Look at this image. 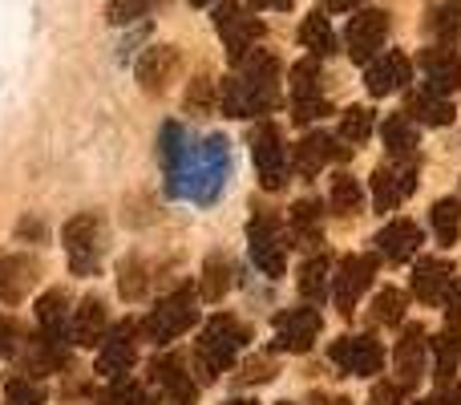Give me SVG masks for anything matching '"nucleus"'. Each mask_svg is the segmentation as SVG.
<instances>
[{
	"mask_svg": "<svg viewBox=\"0 0 461 405\" xmlns=\"http://www.w3.org/2000/svg\"><path fill=\"white\" fill-rule=\"evenodd\" d=\"M162 167H167L170 195H191V199L207 203L215 199L227 179V143L207 138L199 146H186V130L170 122L162 130Z\"/></svg>",
	"mask_w": 461,
	"mask_h": 405,
	"instance_id": "1",
	"label": "nucleus"
},
{
	"mask_svg": "<svg viewBox=\"0 0 461 405\" xmlns=\"http://www.w3.org/2000/svg\"><path fill=\"white\" fill-rule=\"evenodd\" d=\"M239 73L223 81V114L227 118H263L279 102V57L255 45L251 53L239 57Z\"/></svg>",
	"mask_w": 461,
	"mask_h": 405,
	"instance_id": "2",
	"label": "nucleus"
},
{
	"mask_svg": "<svg viewBox=\"0 0 461 405\" xmlns=\"http://www.w3.org/2000/svg\"><path fill=\"white\" fill-rule=\"evenodd\" d=\"M243 345H247V328L235 317H227V312L211 317V325L203 328L199 345H194V361H199L203 382H215L219 373H227L235 365V357L243 353Z\"/></svg>",
	"mask_w": 461,
	"mask_h": 405,
	"instance_id": "3",
	"label": "nucleus"
},
{
	"mask_svg": "<svg viewBox=\"0 0 461 405\" xmlns=\"http://www.w3.org/2000/svg\"><path fill=\"white\" fill-rule=\"evenodd\" d=\"M194 320H199L194 292L191 288H178V292H170L158 308H150V317L142 320V336L150 345H170V341H178L186 328H194Z\"/></svg>",
	"mask_w": 461,
	"mask_h": 405,
	"instance_id": "4",
	"label": "nucleus"
},
{
	"mask_svg": "<svg viewBox=\"0 0 461 405\" xmlns=\"http://www.w3.org/2000/svg\"><path fill=\"white\" fill-rule=\"evenodd\" d=\"M251 159H255V170H259V183L267 191H284L287 187V146H284V134L279 126L271 122H259L251 134Z\"/></svg>",
	"mask_w": 461,
	"mask_h": 405,
	"instance_id": "5",
	"label": "nucleus"
},
{
	"mask_svg": "<svg viewBox=\"0 0 461 405\" xmlns=\"http://www.w3.org/2000/svg\"><path fill=\"white\" fill-rule=\"evenodd\" d=\"M328 114H332V102L324 97V78H320V65L308 57L292 69V118L308 126V122H320Z\"/></svg>",
	"mask_w": 461,
	"mask_h": 405,
	"instance_id": "6",
	"label": "nucleus"
},
{
	"mask_svg": "<svg viewBox=\"0 0 461 405\" xmlns=\"http://www.w3.org/2000/svg\"><path fill=\"white\" fill-rule=\"evenodd\" d=\"M247 244H251V263L263 276L279 280L287 268V239L279 231V223L271 215H255L251 227H247Z\"/></svg>",
	"mask_w": 461,
	"mask_h": 405,
	"instance_id": "7",
	"label": "nucleus"
},
{
	"mask_svg": "<svg viewBox=\"0 0 461 405\" xmlns=\"http://www.w3.org/2000/svg\"><path fill=\"white\" fill-rule=\"evenodd\" d=\"M65 252H69V268L77 276H94L102 263V219L97 215H77L65 223Z\"/></svg>",
	"mask_w": 461,
	"mask_h": 405,
	"instance_id": "8",
	"label": "nucleus"
},
{
	"mask_svg": "<svg viewBox=\"0 0 461 405\" xmlns=\"http://www.w3.org/2000/svg\"><path fill=\"white\" fill-rule=\"evenodd\" d=\"M373 276H376V255H344L340 260V268H336V276H332V300L344 317L357 312L360 296L368 292Z\"/></svg>",
	"mask_w": 461,
	"mask_h": 405,
	"instance_id": "9",
	"label": "nucleus"
},
{
	"mask_svg": "<svg viewBox=\"0 0 461 405\" xmlns=\"http://www.w3.org/2000/svg\"><path fill=\"white\" fill-rule=\"evenodd\" d=\"M215 24H219V32H223V41H227L230 61H239V57L251 53V49L263 41V21L259 16H251V13H243V5H235V0H219Z\"/></svg>",
	"mask_w": 461,
	"mask_h": 405,
	"instance_id": "10",
	"label": "nucleus"
},
{
	"mask_svg": "<svg viewBox=\"0 0 461 405\" xmlns=\"http://www.w3.org/2000/svg\"><path fill=\"white\" fill-rule=\"evenodd\" d=\"M389 41V13L381 8H360L348 21V32H344V45H348V57L360 65H368Z\"/></svg>",
	"mask_w": 461,
	"mask_h": 405,
	"instance_id": "11",
	"label": "nucleus"
},
{
	"mask_svg": "<svg viewBox=\"0 0 461 405\" xmlns=\"http://www.w3.org/2000/svg\"><path fill=\"white\" fill-rule=\"evenodd\" d=\"M417 191V159H393L373 170V207L393 211Z\"/></svg>",
	"mask_w": 461,
	"mask_h": 405,
	"instance_id": "12",
	"label": "nucleus"
},
{
	"mask_svg": "<svg viewBox=\"0 0 461 405\" xmlns=\"http://www.w3.org/2000/svg\"><path fill=\"white\" fill-rule=\"evenodd\" d=\"M328 357H332V365L348 377H376L384 365V349H381V341H373V336H340V341H332Z\"/></svg>",
	"mask_w": 461,
	"mask_h": 405,
	"instance_id": "13",
	"label": "nucleus"
},
{
	"mask_svg": "<svg viewBox=\"0 0 461 405\" xmlns=\"http://www.w3.org/2000/svg\"><path fill=\"white\" fill-rule=\"evenodd\" d=\"M134 361H138L134 325L122 320V325H113V333H105L102 353H97V373H102L105 382H122V377L134 369Z\"/></svg>",
	"mask_w": 461,
	"mask_h": 405,
	"instance_id": "14",
	"label": "nucleus"
},
{
	"mask_svg": "<svg viewBox=\"0 0 461 405\" xmlns=\"http://www.w3.org/2000/svg\"><path fill=\"white\" fill-rule=\"evenodd\" d=\"M320 312L312 308H287V312H279L276 317V349H284V353H308L312 345H316V336H320Z\"/></svg>",
	"mask_w": 461,
	"mask_h": 405,
	"instance_id": "15",
	"label": "nucleus"
},
{
	"mask_svg": "<svg viewBox=\"0 0 461 405\" xmlns=\"http://www.w3.org/2000/svg\"><path fill=\"white\" fill-rule=\"evenodd\" d=\"M409 78H413V65H409V57L405 53H376L373 61H368V69H365V89L373 97H389V94H397V89H405L409 86Z\"/></svg>",
	"mask_w": 461,
	"mask_h": 405,
	"instance_id": "16",
	"label": "nucleus"
},
{
	"mask_svg": "<svg viewBox=\"0 0 461 405\" xmlns=\"http://www.w3.org/2000/svg\"><path fill=\"white\" fill-rule=\"evenodd\" d=\"M421 69H425V89L438 97H449L454 89H461V53L454 45H433L421 53Z\"/></svg>",
	"mask_w": 461,
	"mask_h": 405,
	"instance_id": "17",
	"label": "nucleus"
},
{
	"mask_svg": "<svg viewBox=\"0 0 461 405\" xmlns=\"http://www.w3.org/2000/svg\"><path fill=\"white\" fill-rule=\"evenodd\" d=\"M150 377H154V385L167 393L170 405H194L199 401V385H194V377L186 373V365L178 357H158L150 365Z\"/></svg>",
	"mask_w": 461,
	"mask_h": 405,
	"instance_id": "18",
	"label": "nucleus"
},
{
	"mask_svg": "<svg viewBox=\"0 0 461 405\" xmlns=\"http://www.w3.org/2000/svg\"><path fill=\"white\" fill-rule=\"evenodd\" d=\"M348 154H352V151H348V146H340V138H332V134H308L300 146H295V154H292V167L300 170L303 179H316L324 162L348 159Z\"/></svg>",
	"mask_w": 461,
	"mask_h": 405,
	"instance_id": "19",
	"label": "nucleus"
},
{
	"mask_svg": "<svg viewBox=\"0 0 461 405\" xmlns=\"http://www.w3.org/2000/svg\"><path fill=\"white\" fill-rule=\"evenodd\" d=\"M37 325H41V341L53 345V349H69V296L65 292H49L37 304Z\"/></svg>",
	"mask_w": 461,
	"mask_h": 405,
	"instance_id": "20",
	"label": "nucleus"
},
{
	"mask_svg": "<svg viewBox=\"0 0 461 405\" xmlns=\"http://www.w3.org/2000/svg\"><path fill=\"white\" fill-rule=\"evenodd\" d=\"M105 333H110V312H105V304L97 300V296L81 300L77 308H73V317H69L73 345H81V349H94V345L105 341Z\"/></svg>",
	"mask_w": 461,
	"mask_h": 405,
	"instance_id": "21",
	"label": "nucleus"
},
{
	"mask_svg": "<svg viewBox=\"0 0 461 405\" xmlns=\"http://www.w3.org/2000/svg\"><path fill=\"white\" fill-rule=\"evenodd\" d=\"M175 73H178V49L170 45H154L138 57V86L146 94H162L175 81Z\"/></svg>",
	"mask_w": 461,
	"mask_h": 405,
	"instance_id": "22",
	"label": "nucleus"
},
{
	"mask_svg": "<svg viewBox=\"0 0 461 405\" xmlns=\"http://www.w3.org/2000/svg\"><path fill=\"white\" fill-rule=\"evenodd\" d=\"M37 280V260L32 255H16V252H0V300L16 304L24 300V292Z\"/></svg>",
	"mask_w": 461,
	"mask_h": 405,
	"instance_id": "23",
	"label": "nucleus"
},
{
	"mask_svg": "<svg viewBox=\"0 0 461 405\" xmlns=\"http://www.w3.org/2000/svg\"><path fill=\"white\" fill-rule=\"evenodd\" d=\"M454 288V263L449 260H421L413 272V296L421 304H441Z\"/></svg>",
	"mask_w": 461,
	"mask_h": 405,
	"instance_id": "24",
	"label": "nucleus"
},
{
	"mask_svg": "<svg viewBox=\"0 0 461 405\" xmlns=\"http://www.w3.org/2000/svg\"><path fill=\"white\" fill-rule=\"evenodd\" d=\"M393 361H397V377H401V385H405V390H413V385L425 377V333L417 325L405 328V336L397 341Z\"/></svg>",
	"mask_w": 461,
	"mask_h": 405,
	"instance_id": "25",
	"label": "nucleus"
},
{
	"mask_svg": "<svg viewBox=\"0 0 461 405\" xmlns=\"http://www.w3.org/2000/svg\"><path fill=\"white\" fill-rule=\"evenodd\" d=\"M417 247H421V227H417V223H409V219L389 223V227H384L381 235H376V252H381L389 263H405V260H413Z\"/></svg>",
	"mask_w": 461,
	"mask_h": 405,
	"instance_id": "26",
	"label": "nucleus"
},
{
	"mask_svg": "<svg viewBox=\"0 0 461 405\" xmlns=\"http://www.w3.org/2000/svg\"><path fill=\"white\" fill-rule=\"evenodd\" d=\"M429 349H433V377H438V385L446 390L461 365V333L457 328H446V333H438L429 341Z\"/></svg>",
	"mask_w": 461,
	"mask_h": 405,
	"instance_id": "27",
	"label": "nucleus"
},
{
	"mask_svg": "<svg viewBox=\"0 0 461 405\" xmlns=\"http://www.w3.org/2000/svg\"><path fill=\"white\" fill-rule=\"evenodd\" d=\"M292 239L300 247H320L324 244V215H320V203L303 199L292 207Z\"/></svg>",
	"mask_w": 461,
	"mask_h": 405,
	"instance_id": "28",
	"label": "nucleus"
},
{
	"mask_svg": "<svg viewBox=\"0 0 461 405\" xmlns=\"http://www.w3.org/2000/svg\"><path fill=\"white\" fill-rule=\"evenodd\" d=\"M300 41H303V49H308L312 57H332L336 49H340V41H336V32H332V24H328L324 13H308V16H303Z\"/></svg>",
	"mask_w": 461,
	"mask_h": 405,
	"instance_id": "29",
	"label": "nucleus"
},
{
	"mask_svg": "<svg viewBox=\"0 0 461 405\" xmlns=\"http://www.w3.org/2000/svg\"><path fill=\"white\" fill-rule=\"evenodd\" d=\"M384 146H389L393 159H417L421 138H417V126L409 114H393V118L384 122Z\"/></svg>",
	"mask_w": 461,
	"mask_h": 405,
	"instance_id": "30",
	"label": "nucleus"
},
{
	"mask_svg": "<svg viewBox=\"0 0 461 405\" xmlns=\"http://www.w3.org/2000/svg\"><path fill=\"white\" fill-rule=\"evenodd\" d=\"M425 29L438 37V45H457L461 41V0H441L438 8H429Z\"/></svg>",
	"mask_w": 461,
	"mask_h": 405,
	"instance_id": "31",
	"label": "nucleus"
},
{
	"mask_svg": "<svg viewBox=\"0 0 461 405\" xmlns=\"http://www.w3.org/2000/svg\"><path fill=\"white\" fill-rule=\"evenodd\" d=\"M328 280H332V260H328L324 252L312 255L308 263L300 268V292L308 304H320L328 296Z\"/></svg>",
	"mask_w": 461,
	"mask_h": 405,
	"instance_id": "32",
	"label": "nucleus"
},
{
	"mask_svg": "<svg viewBox=\"0 0 461 405\" xmlns=\"http://www.w3.org/2000/svg\"><path fill=\"white\" fill-rule=\"evenodd\" d=\"M405 114H409V118H421V122H429V126H449V122H454V106H449L446 97L429 94V89H421V94H413V97H409Z\"/></svg>",
	"mask_w": 461,
	"mask_h": 405,
	"instance_id": "33",
	"label": "nucleus"
},
{
	"mask_svg": "<svg viewBox=\"0 0 461 405\" xmlns=\"http://www.w3.org/2000/svg\"><path fill=\"white\" fill-rule=\"evenodd\" d=\"M230 284H235V263H230L227 255H211V260L203 263V296H207V300H223Z\"/></svg>",
	"mask_w": 461,
	"mask_h": 405,
	"instance_id": "34",
	"label": "nucleus"
},
{
	"mask_svg": "<svg viewBox=\"0 0 461 405\" xmlns=\"http://www.w3.org/2000/svg\"><path fill=\"white\" fill-rule=\"evenodd\" d=\"M429 223H433V235H438V244H446V247L457 244V235H461V203L457 199L433 203Z\"/></svg>",
	"mask_w": 461,
	"mask_h": 405,
	"instance_id": "35",
	"label": "nucleus"
},
{
	"mask_svg": "<svg viewBox=\"0 0 461 405\" xmlns=\"http://www.w3.org/2000/svg\"><path fill=\"white\" fill-rule=\"evenodd\" d=\"M340 143L348 146H360L373 138V110H365V106H348V110L340 114Z\"/></svg>",
	"mask_w": 461,
	"mask_h": 405,
	"instance_id": "36",
	"label": "nucleus"
},
{
	"mask_svg": "<svg viewBox=\"0 0 461 405\" xmlns=\"http://www.w3.org/2000/svg\"><path fill=\"white\" fill-rule=\"evenodd\" d=\"M360 207H365V191H360V183L352 175H340L332 183V211L344 215V219H352V215H360Z\"/></svg>",
	"mask_w": 461,
	"mask_h": 405,
	"instance_id": "37",
	"label": "nucleus"
},
{
	"mask_svg": "<svg viewBox=\"0 0 461 405\" xmlns=\"http://www.w3.org/2000/svg\"><path fill=\"white\" fill-rule=\"evenodd\" d=\"M405 308H409V296L401 292V288H384V292L373 300V320L376 325H401V320H405Z\"/></svg>",
	"mask_w": 461,
	"mask_h": 405,
	"instance_id": "38",
	"label": "nucleus"
},
{
	"mask_svg": "<svg viewBox=\"0 0 461 405\" xmlns=\"http://www.w3.org/2000/svg\"><path fill=\"white\" fill-rule=\"evenodd\" d=\"M102 405H154V393L146 385L122 377V382H113V390L102 393Z\"/></svg>",
	"mask_w": 461,
	"mask_h": 405,
	"instance_id": "39",
	"label": "nucleus"
},
{
	"mask_svg": "<svg viewBox=\"0 0 461 405\" xmlns=\"http://www.w3.org/2000/svg\"><path fill=\"white\" fill-rule=\"evenodd\" d=\"M162 0H110L105 8V21L110 24H130V21H142L146 13H154Z\"/></svg>",
	"mask_w": 461,
	"mask_h": 405,
	"instance_id": "40",
	"label": "nucleus"
},
{
	"mask_svg": "<svg viewBox=\"0 0 461 405\" xmlns=\"http://www.w3.org/2000/svg\"><path fill=\"white\" fill-rule=\"evenodd\" d=\"M5 398H8V405H45V393L32 385V377H8Z\"/></svg>",
	"mask_w": 461,
	"mask_h": 405,
	"instance_id": "41",
	"label": "nucleus"
},
{
	"mask_svg": "<svg viewBox=\"0 0 461 405\" xmlns=\"http://www.w3.org/2000/svg\"><path fill=\"white\" fill-rule=\"evenodd\" d=\"M118 284H122V296H126V300H142V296H146V268H142V260H126Z\"/></svg>",
	"mask_w": 461,
	"mask_h": 405,
	"instance_id": "42",
	"label": "nucleus"
},
{
	"mask_svg": "<svg viewBox=\"0 0 461 405\" xmlns=\"http://www.w3.org/2000/svg\"><path fill=\"white\" fill-rule=\"evenodd\" d=\"M405 385H393V382H381V385H373V393H368V405H405Z\"/></svg>",
	"mask_w": 461,
	"mask_h": 405,
	"instance_id": "43",
	"label": "nucleus"
},
{
	"mask_svg": "<svg viewBox=\"0 0 461 405\" xmlns=\"http://www.w3.org/2000/svg\"><path fill=\"white\" fill-rule=\"evenodd\" d=\"M21 349V325L13 317H0V357H13Z\"/></svg>",
	"mask_w": 461,
	"mask_h": 405,
	"instance_id": "44",
	"label": "nucleus"
},
{
	"mask_svg": "<svg viewBox=\"0 0 461 405\" xmlns=\"http://www.w3.org/2000/svg\"><path fill=\"white\" fill-rule=\"evenodd\" d=\"M211 102H215V86H211V78H199L191 86V97H186V106H191L194 114H203V110H211Z\"/></svg>",
	"mask_w": 461,
	"mask_h": 405,
	"instance_id": "45",
	"label": "nucleus"
},
{
	"mask_svg": "<svg viewBox=\"0 0 461 405\" xmlns=\"http://www.w3.org/2000/svg\"><path fill=\"white\" fill-rule=\"evenodd\" d=\"M441 304H446V320H449V328H461V284H457V280H454V288L446 292V300H441Z\"/></svg>",
	"mask_w": 461,
	"mask_h": 405,
	"instance_id": "46",
	"label": "nucleus"
},
{
	"mask_svg": "<svg viewBox=\"0 0 461 405\" xmlns=\"http://www.w3.org/2000/svg\"><path fill=\"white\" fill-rule=\"evenodd\" d=\"M271 373H276V369H271V361H251V365L239 373V382H267Z\"/></svg>",
	"mask_w": 461,
	"mask_h": 405,
	"instance_id": "47",
	"label": "nucleus"
},
{
	"mask_svg": "<svg viewBox=\"0 0 461 405\" xmlns=\"http://www.w3.org/2000/svg\"><path fill=\"white\" fill-rule=\"evenodd\" d=\"M365 0H324V8H332V13H352V8H360Z\"/></svg>",
	"mask_w": 461,
	"mask_h": 405,
	"instance_id": "48",
	"label": "nucleus"
},
{
	"mask_svg": "<svg viewBox=\"0 0 461 405\" xmlns=\"http://www.w3.org/2000/svg\"><path fill=\"white\" fill-rule=\"evenodd\" d=\"M251 8H276V13H287L292 0H251Z\"/></svg>",
	"mask_w": 461,
	"mask_h": 405,
	"instance_id": "49",
	"label": "nucleus"
},
{
	"mask_svg": "<svg viewBox=\"0 0 461 405\" xmlns=\"http://www.w3.org/2000/svg\"><path fill=\"white\" fill-rule=\"evenodd\" d=\"M441 405H461V385H446V393H438Z\"/></svg>",
	"mask_w": 461,
	"mask_h": 405,
	"instance_id": "50",
	"label": "nucleus"
},
{
	"mask_svg": "<svg viewBox=\"0 0 461 405\" xmlns=\"http://www.w3.org/2000/svg\"><path fill=\"white\" fill-rule=\"evenodd\" d=\"M312 405H348V401H332V398H316Z\"/></svg>",
	"mask_w": 461,
	"mask_h": 405,
	"instance_id": "51",
	"label": "nucleus"
},
{
	"mask_svg": "<svg viewBox=\"0 0 461 405\" xmlns=\"http://www.w3.org/2000/svg\"><path fill=\"white\" fill-rule=\"evenodd\" d=\"M191 5H199V8H211V5H219V0H191Z\"/></svg>",
	"mask_w": 461,
	"mask_h": 405,
	"instance_id": "52",
	"label": "nucleus"
},
{
	"mask_svg": "<svg viewBox=\"0 0 461 405\" xmlns=\"http://www.w3.org/2000/svg\"><path fill=\"white\" fill-rule=\"evenodd\" d=\"M227 405H255V401H247V398H243V401H239V398H235V401H227Z\"/></svg>",
	"mask_w": 461,
	"mask_h": 405,
	"instance_id": "53",
	"label": "nucleus"
},
{
	"mask_svg": "<svg viewBox=\"0 0 461 405\" xmlns=\"http://www.w3.org/2000/svg\"><path fill=\"white\" fill-rule=\"evenodd\" d=\"M421 405H441V398H429V401H421Z\"/></svg>",
	"mask_w": 461,
	"mask_h": 405,
	"instance_id": "54",
	"label": "nucleus"
},
{
	"mask_svg": "<svg viewBox=\"0 0 461 405\" xmlns=\"http://www.w3.org/2000/svg\"><path fill=\"white\" fill-rule=\"evenodd\" d=\"M279 405H292V401H279Z\"/></svg>",
	"mask_w": 461,
	"mask_h": 405,
	"instance_id": "55",
	"label": "nucleus"
}]
</instances>
